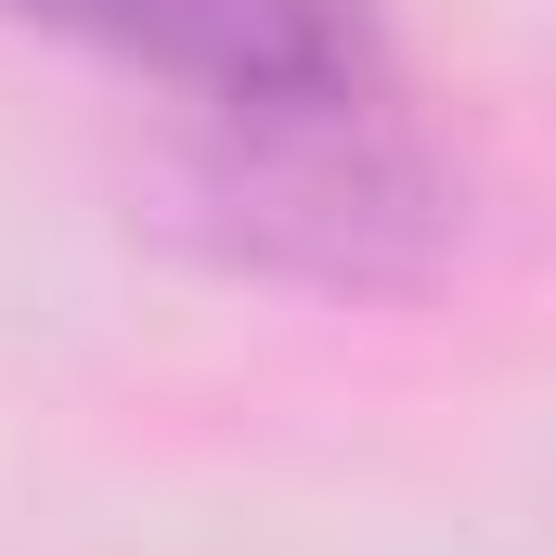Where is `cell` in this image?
<instances>
[{"label":"cell","instance_id":"cell-1","mask_svg":"<svg viewBox=\"0 0 556 556\" xmlns=\"http://www.w3.org/2000/svg\"><path fill=\"white\" fill-rule=\"evenodd\" d=\"M194 233L247 273L285 285H415L453 247V168L402 117V78L324 91V104H260L207 117L194 142Z\"/></svg>","mask_w":556,"mask_h":556},{"label":"cell","instance_id":"cell-2","mask_svg":"<svg viewBox=\"0 0 556 556\" xmlns=\"http://www.w3.org/2000/svg\"><path fill=\"white\" fill-rule=\"evenodd\" d=\"M0 26H52L78 52H117L142 78L194 91L207 117L324 104L389 78V13L376 0H0Z\"/></svg>","mask_w":556,"mask_h":556}]
</instances>
